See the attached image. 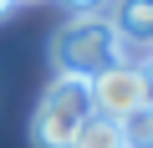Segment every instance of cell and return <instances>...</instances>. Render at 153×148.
I'll return each mask as SVG.
<instances>
[{
	"mask_svg": "<svg viewBox=\"0 0 153 148\" xmlns=\"http://www.w3.org/2000/svg\"><path fill=\"white\" fill-rule=\"evenodd\" d=\"M16 5H21V0H16Z\"/></svg>",
	"mask_w": 153,
	"mask_h": 148,
	"instance_id": "obj_10",
	"label": "cell"
},
{
	"mask_svg": "<svg viewBox=\"0 0 153 148\" xmlns=\"http://www.w3.org/2000/svg\"><path fill=\"white\" fill-rule=\"evenodd\" d=\"M92 118V97H87V82H71V77H56L41 102H36V118H31V143L36 148H71L76 128Z\"/></svg>",
	"mask_w": 153,
	"mask_h": 148,
	"instance_id": "obj_2",
	"label": "cell"
},
{
	"mask_svg": "<svg viewBox=\"0 0 153 148\" xmlns=\"http://www.w3.org/2000/svg\"><path fill=\"white\" fill-rule=\"evenodd\" d=\"M112 31L123 46H148L153 51V0H112Z\"/></svg>",
	"mask_w": 153,
	"mask_h": 148,
	"instance_id": "obj_4",
	"label": "cell"
},
{
	"mask_svg": "<svg viewBox=\"0 0 153 148\" xmlns=\"http://www.w3.org/2000/svg\"><path fill=\"white\" fill-rule=\"evenodd\" d=\"M117 128H123V148H153V107L128 112Z\"/></svg>",
	"mask_w": 153,
	"mask_h": 148,
	"instance_id": "obj_6",
	"label": "cell"
},
{
	"mask_svg": "<svg viewBox=\"0 0 153 148\" xmlns=\"http://www.w3.org/2000/svg\"><path fill=\"white\" fill-rule=\"evenodd\" d=\"M10 5H16V0H0V16H5V10H10Z\"/></svg>",
	"mask_w": 153,
	"mask_h": 148,
	"instance_id": "obj_9",
	"label": "cell"
},
{
	"mask_svg": "<svg viewBox=\"0 0 153 148\" xmlns=\"http://www.w3.org/2000/svg\"><path fill=\"white\" fill-rule=\"evenodd\" d=\"M66 5H71V10H76V16H97V10H102V5H107V0H66Z\"/></svg>",
	"mask_w": 153,
	"mask_h": 148,
	"instance_id": "obj_7",
	"label": "cell"
},
{
	"mask_svg": "<svg viewBox=\"0 0 153 148\" xmlns=\"http://www.w3.org/2000/svg\"><path fill=\"white\" fill-rule=\"evenodd\" d=\"M143 82H148V107H153V61L143 66Z\"/></svg>",
	"mask_w": 153,
	"mask_h": 148,
	"instance_id": "obj_8",
	"label": "cell"
},
{
	"mask_svg": "<svg viewBox=\"0 0 153 148\" xmlns=\"http://www.w3.org/2000/svg\"><path fill=\"white\" fill-rule=\"evenodd\" d=\"M71 148H123V128H117L112 118H97V112H92L82 128H76Z\"/></svg>",
	"mask_w": 153,
	"mask_h": 148,
	"instance_id": "obj_5",
	"label": "cell"
},
{
	"mask_svg": "<svg viewBox=\"0 0 153 148\" xmlns=\"http://www.w3.org/2000/svg\"><path fill=\"white\" fill-rule=\"evenodd\" d=\"M112 61H123V41H117V31H112L107 16H76L51 41L56 77H71V82H92L97 71H107Z\"/></svg>",
	"mask_w": 153,
	"mask_h": 148,
	"instance_id": "obj_1",
	"label": "cell"
},
{
	"mask_svg": "<svg viewBox=\"0 0 153 148\" xmlns=\"http://www.w3.org/2000/svg\"><path fill=\"white\" fill-rule=\"evenodd\" d=\"M87 97H92V112H97V118L123 123L128 112L148 107V82H143V66H133V61H112L107 71H97V77L87 82Z\"/></svg>",
	"mask_w": 153,
	"mask_h": 148,
	"instance_id": "obj_3",
	"label": "cell"
}]
</instances>
